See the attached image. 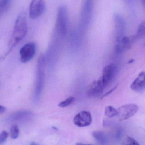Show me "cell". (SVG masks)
<instances>
[{
  "instance_id": "obj_16",
  "label": "cell",
  "mask_w": 145,
  "mask_h": 145,
  "mask_svg": "<svg viewBox=\"0 0 145 145\" xmlns=\"http://www.w3.org/2000/svg\"><path fill=\"white\" fill-rule=\"evenodd\" d=\"M74 100H75V98L73 96H71L69 97L68 98L65 99L64 101L61 102L58 104V106L61 108L66 107L69 106L71 103H72Z\"/></svg>"
},
{
  "instance_id": "obj_8",
  "label": "cell",
  "mask_w": 145,
  "mask_h": 145,
  "mask_svg": "<svg viewBox=\"0 0 145 145\" xmlns=\"http://www.w3.org/2000/svg\"><path fill=\"white\" fill-rule=\"evenodd\" d=\"M92 120L90 113L88 111H83L80 112L74 117V123L78 127H86L91 123Z\"/></svg>"
},
{
  "instance_id": "obj_13",
  "label": "cell",
  "mask_w": 145,
  "mask_h": 145,
  "mask_svg": "<svg viewBox=\"0 0 145 145\" xmlns=\"http://www.w3.org/2000/svg\"><path fill=\"white\" fill-rule=\"evenodd\" d=\"M93 137L102 143H105L106 142L107 137L104 133L101 131H95L92 133Z\"/></svg>"
},
{
  "instance_id": "obj_1",
  "label": "cell",
  "mask_w": 145,
  "mask_h": 145,
  "mask_svg": "<svg viewBox=\"0 0 145 145\" xmlns=\"http://www.w3.org/2000/svg\"><path fill=\"white\" fill-rule=\"evenodd\" d=\"M27 20L26 13L21 12L17 18L14 29L8 46L5 56L8 55L26 36L27 32Z\"/></svg>"
},
{
  "instance_id": "obj_6",
  "label": "cell",
  "mask_w": 145,
  "mask_h": 145,
  "mask_svg": "<svg viewBox=\"0 0 145 145\" xmlns=\"http://www.w3.org/2000/svg\"><path fill=\"white\" fill-rule=\"evenodd\" d=\"M56 28L61 35H65L67 31V10L64 7H60L58 10L56 20Z\"/></svg>"
},
{
  "instance_id": "obj_7",
  "label": "cell",
  "mask_w": 145,
  "mask_h": 145,
  "mask_svg": "<svg viewBox=\"0 0 145 145\" xmlns=\"http://www.w3.org/2000/svg\"><path fill=\"white\" fill-rule=\"evenodd\" d=\"M45 8V4L43 1H33L29 7V14L30 18L33 19L39 18L44 12Z\"/></svg>"
},
{
  "instance_id": "obj_4",
  "label": "cell",
  "mask_w": 145,
  "mask_h": 145,
  "mask_svg": "<svg viewBox=\"0 0 145 145\" xmlns=\"http://www.w3.org/2000/svg\"><path fill=\"white\" fill-rule=\"evenodd\" d=\"M36 50V44L31 42L24 45L20 50L21 61L26 63L32 60L35 55Z\"/></svg>"
},
{
  "instance_id": "obj_23",
  "label": "cell",
  "mask_w": 145,
  "mask_h": 145,
  "mask_svg": "<svg viewBox=\"0 0 145 145\" xmlns=\"http://www.w3.org/2000/svg\"><path fill=\"white\" fill-rule=\"evenodd\" d=\"M29 145H40L39 144H38V143H36L35 142H32L30 143Z\"/></svg>"
},
{
  "instance_id": "obj_2",
  "label": "cell",
  "mask_w": 145,
  "mask_h": 145,
  "mask_svg": "<svg viewBox=\"0 0 145 145\" xmlns=\"http://www.w3.org/2000/svg\"><path fill=\"white\" fill-rule=\"evenodd\" d=\"M45 63V57L44 54H41L38 58L36 67V82L34 92V99L35 101L39 99L44 88Z\"/></svg>"
},
{
  "instance_id": "obj_21",
  "label": "cell",
  "mask_w": 145,
  "mask_h": 145,
  "mask_svg": "<svg viewBox=\"0 0 145 145\" xmlns=\"http://www.w3.org/2000/svg\"><path fill=\"white\" fill-rule=\"evenodd\" d=\"M6 111V108L4 106L0 105V114L3 113Z\"/></svg>"
},
{
  "instance_id": "obj_9",
  "label": "cell",
  "mask_w": 145,
  "mask_h": 145,
  "mask_svg": "<svg viewBox=\"0 0 145 145\" xmlns=\"http://www.w3.org/2000/svg\"><path fill=\"white\" fill-rule=\"evenodd\" d=\"M103 87L101 78L93 81L87 87L86 94L90 97L100 96L103 92Z\"/></svg>"
},
{
  "instance_id": "obj_3",
  "label": "cell",
  "mask_w": 145,
  "mask_h": 145,
  "mask_svg": "<svg viewBox=\"0 0 145 145\" xmlns=\"http://www.w3.org/2000/svg\"><path fill=\"white\" fill-rule=\"evenodd\" d=\"M138 110V106L134 103L123 105L117 110L119 119L120 121L125 120L135 115Z\"/></svg>"
},
{
  "instance_id": "obj_15",
  "label": "cell",
  "mask_w": 145,
  "mask_h": 145,
  "mask_svg": "<svg viewBox=\"0 0 145 145\" xmlns=\"http://www.w3.org/2000/svg\"><path fill=\"white\" fill-rule=\"evenodd\" d=\"M145 21H143L140 24V25L138 27L137 32L136 36L137 39H141L143 38L145 36Z\"/></svg>"
},
{
  "instance_id": "obj_12",
  "label": "cell",
  "mask_w": 145,
  "mask_h": 145,
  "mask_svg": "<svg viewBox=\"0 0 145 145\" xmlns=\"http://www.w3.org/2000/svg\"><path fill=\"white\" fill-rule=\"evenodd\" d=\"M10 5L11 1L9 0L0 1V18L8 10Z\"/></svg>"
},
{
  "instance_id": "obj_5",
  "label": "cell",
  "mask_w": 145,
  "mask_h": 145,
  "mask_svg": "<svg viewBox=\"0 0 145 145\" xmlns=\"http://www.w3.org/2000/svg\"><path fill=\"white\" fill-rule=\"evenodd\" d=\"M117 72V66L113 63L106 65L103 68L102 76L101 78L104 88L108 85L112 81Z\"/></svg>"
},
{
  "instance_id": "obj_17",
  "label": "cell",
  "mask_w": 145,
  "mask_h": 145,
  "mask_svg": "<svg viewBox=\"0 0 145 145\" xmlns=\"http://www.w3.org/2000/svg\"><path fill=\"white\" fill-rule=\"evenodd\" d=\"M11 137L13 139H16L18 137L19 134V129L16 125H13L10 129Z\"/></svg>"
},
{
  "instance_id": "obj_20",
  "label": "cell",
  "mask_w": 145,
  "mask_h": 145,
  "mask_svg": "<svg viewBox=\"0 0 145 145\" xmlns=\"http://www.w3.org/2000/svg\"><path fill=\"white\" fill-rule=\"evenodd\" d=\"M117 86H118L117 85L115 86H114V87L111 90H109L108 92H107V93H106L105 95H103L102 96V97H104L107 96H108V95H110V94H111V93H112L113 91H114L116 89H117Z\"/></svg>"
},
{
  "instance_id": "obj_11",
  "label": "cell",
  "mask_w": 145,
  "mask_h": 145,
  "mask_svg": "<svg viewBox=\"0 0 145 145\" xmlns=\"http://www.w3.org/2000/svg\"><path fill=\"white\" fill-rule=\"evenodd\" d=\"M31 114H32L29 111H18L12 114L10 117V120L12 121H19L29 118Z\"/></svg>"
},
{
  "instance_id": "obj_10",
  "label": "cell",
  "mask_w": 145,
  "mask_h": 145,
  "mask_svg": "<svg viewBox=\"0 0 145 145\" xmlns=\"http://www.w3.org/2000/svg\"><path fill=\"white\" fill-rule=\"evenodd\" d=\"M145 72H141L131 85V89L137 92H142L145 89Z\"/></svg>"
},
{
  "instance_id": "obj_19",
  "label": "cell",
  "mask_w": 145,
  "mask_h": 145,
  "mask_svg": "<svg viewBox=\"0 0 145 145\" xmlns=\"http://www.w3.org/2000/svg\"><path fill=\"white\" fill-rule=\"evenodd\" d=\"M8 136V132L3 131L0 133V144H3L5 142Z\"/></svg>"
},
{
  "instance_id": "obj_18",
  "label": "cell",
  "mask_w": 145,
  "mask_h": 145,
  "mask_svg": "<svg viewBox=\"0 0 145 145\" xmlns=\"http://www.w3.org/2000/svg\"><path fill=\"white\" fill-rule=\"evenodd\" d=\"M125 145H140V144L134 138L128 136L125 138Z\"/></svg>"
},
{
  "instance_id": "obj_14",
  "label": "cell",
  "mask_w": 145,
  "mask_h": 145,
  "mask_svg": "<svg viewBox=\"0 0 145 145\" xmlns=\"http://www.w3.org/2000/svg\"><path fill=\"white\" fill-rule=\"evenodd\" d=\"M105 114L108 118H113L118 115V111L113 107L108 106L105 108Z\"/></svg>"
},
{
  "instance_id": "obj_22",
  "label": "cell",
  "mask_w": 145,
  "mask_h": 145,
  "mask_svg": "<svg viewBox=\"0 0 145 145\" xmlns=\"http://www.w3.org/2000/svg\"><path fill=\"white\" fill-rule=\"evenodd\" d=\"M134 61H135V60H134V59H131L129 61H128L127 63H128V64H130V63L134 62Z\"/></svg>"
},
{
  "instance_id": "obj_24",
  "label": "cell",
  "mask_w": 145,
  "mask_h": 145,
  "mask_svg": "<svg viewBox=\"0 0 145 145\" xmlns=\"http://www.w3.org/2000/svg\"><path fill=\"white\" fill-rule=\"evenodd\" d=\"M76 145H90V144H83L82 143H78Z\"/></svg>"
}]
</instances>
